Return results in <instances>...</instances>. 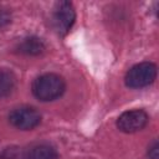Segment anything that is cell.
Wrapping results in <instances>:
<instances>
[{
  "mask_svg": "<svg viewBox=\"0 0 159 159\" xmlns=\"http://www.w3.org/2000/svg\"><path fill=\"white\" fill-rule=\"evenodd\" d=\"M31 91L39 101L52 102L65 93L66 82L57 73H43L34 80Z\"/></svg>",
  "mask_w": 159,
  "mask_h": 159,
  "instance_id": "cell-1",
  "label": "cell"
},
{
  "mask_svg": "<svg viewBox=\"0 0 159 159\" xmlns=\"http://www.w3.org/2000/svg\"><path fill=\"white\" fill-rule=\"evenodd\" d=\"M157 78V66L153 62L144 61L134 65L125 73L124 82L129 88H143L152 84Z\"/></svg>",
  "mask_w": 159,
  "mask_h": 159,
  "instance_id": "cell-2",
  "label": "cell"
},
{
  "mask_svg": "<svg viewBox=\"0 0 159 159\" xmlns=\"http://www.w3.org/2000/svg\"><path fill=\"white\" fill-rule=\"evenodd\" d=\"M76 20V12L72 2L58 1L55 4L51 14V26L58 35H66Z\"/></svg>",
  "mask_w": 159,
  "mask_h": 159,
  "instance_id": "cell-3",
  "label": "cell"
},
{
  "mask_svg": "<svg viewBox=\"0 0 159 159\" xmlns=\"http://www.w3.org/2000/svg\"><path fill=\"white\" fill-rule=\"evenodd\" d=\"M9 122L20 130H31L41 123V114L35 107L21 106L9 113Z\"/></svg>",
  "mask_w": 159,
  "mask_h": 159,
  "instance_id": "cell-4",
  "label": "cell"
},
{
  "mask_svg": "<svg viewBox=\"0 0 159 159\" xmlns=\"http://www.w3.org/2000/svg\"><path fill=\"white\" fill-rule=\"evenodd\" d=\"M149 120V116L143 109H130L123 112L117 119V128L127 134L142 130Z\"/></svg>",
  "mask_w": 159,
  "mask_h": 159,
  "instance_id": "cell-5",
  "label": "cell"
},
{
  "mask_svg": "<svg viewBox=\"0 0 159 159\" xmlns=\"http://www.w3.org/2000/svg\"><path fill=\"white\" fill-rule=\"evenodd\" d=\"M57 157L56 148L46 142L34 143L24 149V159H57Z\"/></svg>",
  "mask_w": 159,
  "mask_h": 159,
  "instance_id": "cell-6",
  "label": "cell"
},
{
  "mask_svg": "<svg viewBox=\"0 0 159 159\" xmlns=\"http://www.w3.org/2000/svg\"><path fill=\"white\" fill-rule=\"evenodd\" d=\"M43 51H45V43L41 39L36 36L25 37L16 46V52L26 56H37L41 55Z\"/></svg>",
  "mask_w": 159,
  "mask_h": 159,
  "instance_id": "cell-7",
  "label": "cell"
},
{
  "mask_svg": "<svg viewBox=\"0 0 159 159\" xmlns=\"http://www.w3.org/2000/svg\"><path fill=\"white\" fill-rule=\"evenodd\" d=\"M16 87V76L7 68H0V99L9 97Z\"/></svg>",
  "mask_w": 159,
  "mask_h": 159,
  "instance_id": "cell-8",
  "label": "cell"
},
{
  "mask_svg": "<svg viewBox=\"0 0 159 159\" xmlns=\"http://www.w3.org/2000/svg\"><path fill=\"white\" fill-rule=\"evenodd\" d=\"M0 159H24V149L16 145L6 147L0 152Z\"/></svg>",
  "mask_w": 159,
  "mask_h": 159,
  "instance_id": "cell-9",
  "label": "cell"
},
{
  "mask_svg": "<svg viewBox=\"0 0 159 159\" xmlns=\"http://www.w3.org/2000/svg\"><path fill=\"white\" fill-rule=\"evenodd\" d=\"M147 155L148 159H159V142L157 139H153L152 143L148 145Z\"/></svg>",
  "mask_w": 159,
  "mask_h": 159,
  "instance_id": "cell-10",
  "label": "cell"
},
{
  "mask_svg": "<svg viewBox=\"0 0 159 159\" xmlns=\"http://www.w3.org/2000/svg\"><path fill=\"white\" fill-rule=\"evenodd\" d=\"M11 22V14L7 9L0 7V29Z\"/></svg>",
  "mask_w": 159,
  "mask_h": 159,
  "instance_id": "cell-11",
  "label": "cell"
}]
</instances>
